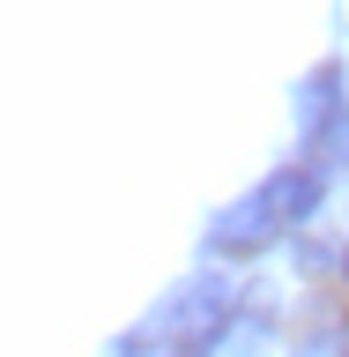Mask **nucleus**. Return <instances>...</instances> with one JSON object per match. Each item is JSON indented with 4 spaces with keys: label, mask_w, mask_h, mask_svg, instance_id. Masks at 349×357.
<instances>
[{
    "label": "nucleus",
    "mask_w": 349,
    "mask_h": 357,
    "mask_svg": "<svg viewBox=\"0 0 349 357\" xmlns=\"http://www.w3.org/2000/svg\"><path fill=\"white\" fill-rule=\"evenodd\" d=\"M267 238H275V208H267V194H253V201H238V208L216 216V245H223V253H261Z\"/></svg>",
    "instance_id": "1"
},
{
    "label": "nucleus",
    "mask_w": 349,
    "mask_h": 357,
    "mask_svg": "<svg viewBox=\"0 0 349 357\" xmlns=\"http://www.w3.org/2000/svg\"><path fill=\"white\" fill-rule=\"evenodd\" d=\"M261 194H267V208H275V216H305L312 201H320V178H305V172H283L275 186H261Z\"/></svg>",
    "instance_id": "2"
},
{
    "label": "nucleus",
    "mask_w": 349,
    "mask_h": 357,
    "mask_svg": "<svg viewBox=\"0 0 349 357\" xmlns=\"http://www.w3.org/2000/svg\"><path fill=\"white\" fill-rule=\"evenodd\" d=\"M223 350H231V357H261L267 350V328H261V320H245V328L223 335Z\"/></svg>",
    "instance_id": "3"
}]
</instances>
